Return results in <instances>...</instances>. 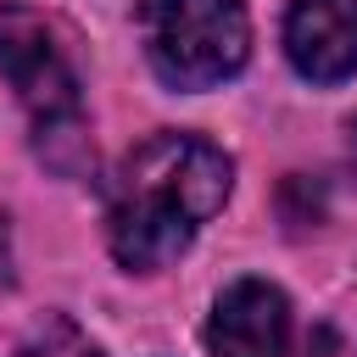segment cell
Here are the masks:
<instances>
[{
	"instance_id": "obj_8",
	"label": "cell",
	"mask_w": 357,
	"mask_h": 357,
	"mask_svg": "<svg viewBox=\"0 0 357 357\" xmlns=\"http://www.w3.org/2000/svg\"><path fill=\"white\" fill-rule=\"evenodd\" d=\"M351 162H357V117H351Z\"/></svg>"
},
{
	"instance_id": "obj_4",
	"label": "cell",
	"mask_w": 357,
	"mask_h": 357,
	"mask_svg": "<svg viewBox=\"0 0 357 357\" xmlns=\"http://www.w3.org/2000/svg\"><path fill=\"white\" fill-rule=\"evenodd\" d=\"M290 346V301L268 279H234L206 318L212 357H284Z\"/></svg>"
},
{
	"instance_id": "obj_5",
	"label": "cell",
	"mask_w": 357,
	"mask_h": 357,
	"mask_svg": "<svg viewBox=\"0 0 357 357\" xmlns=\"http://www.w3.org/2000/svg\"><path fill=\"white\" fill-rule=\"evenodd\" d=\"M284 56L307 84H346L357 73V0H296Z\"/></svg>"
},
{
	"instance_id": "obj_7",
	"label": "cell",
	"mask_w": 357,
	"mask_h": 357,
	"mask_svg": "<svg viewBox=\"0 0 357 357\" xmlns=\"http://www.w3.org/2000/svg\"><path fill=\"white\" fill-rule=\"evenodd\" d=\"M6 262H11V240H6V218H0V273H6Z\"/></svg>"
},
{
	"instance_id": "obj_3",
	"label": "cell",
	"mask_w": 357,
	"mask_h": 357,
	"mask_svg": "<svg viewBox=\"0 0 357 357\" xmlns=\"http://www.w3.org/2000/svg\"><path fill=\"white\" fill-rule=\"evenodd\" d=\"M134 22L151 73L173 89L229 84L251 56V22L240 0H139Z\"/></svg>"
},
{
	"instance_id": "obj_1",
	"label": "cell",
	"mask_w": 357,
	"mask_h": 357,
	"mask_svg": "<svg viewBox=\"0 0 357 357\" xmlns=\"http://www.w3.org/2000/svg\"><path fill=\"white\" fill-rule=\"evenodd\" d=\"M234 162L195 134H156L123 156L106 190V245L128 273H156L223 212Z\"/></svg>"
},
{
	"instance_id": "obj_2",
	"label": "cell",
	"mask_w": 357,
	"mask_h": 357,
	"mask_svg": "<svg viewBox=\"0 0 357 357\" xmlns=\"http://www.w3.org/2000/svg\"><path fill=\"white\" fill-rule=\"evenodd\" d=\"M0 78L11 84V95L22 100L39 151L50 156V167L73 173L84 162V95H78V73L56 39V28L28 11V6H0Z\"/></svg>"
},
{
	"instance_id": "obj_6",
	"label": "cell",
	"mask_w": 357,
	"mask_h": 357,
	"mask_svg": "<svg viewBox=\"0 0 357 357\" xmlns=\"http://www.w3.org/2000/svg\"><path fill=\"white\" fill-rule=\"evenodd\" d=\"M17 357H106V351H100L89 335H78L67 318H56V324H45V329H39Z\"/></svg>"
}]
</instances>
